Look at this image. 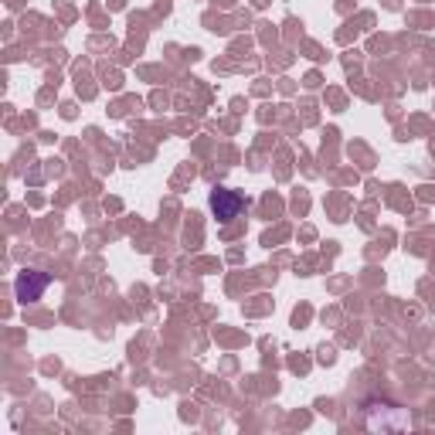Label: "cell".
I'll list each match as a JSON object with an SVG mask.
<instances>
[{"label": "cell", "instance_id": "obj_1", "mask_svg": "<svg viewBox=\"0 0 435 435\" xmlns=\"http://www.w3.org/2000/svg\"><path fill=\"white\" fill-rule=\"evenodd\" d=\"M48 276L45 272H21L17 276V283H14V289H17V300L21 303H34V300H41V293L48 289Z\"/></svg>", "mask_w": 435, "mask_h": 435}, {"label": "cell", "instance_id": "obj_2", "mask_svg": "<svg viewBox=\"0 0 435 435\" xmlns=\"http://www.w3.org/2000/svg\"><path fill=\"white\" fill-rule=\"evenodd\" d=\"M211 208H215V215L221 218V221H232V218H238V211L245 208V198L235 194V191H215V194H211Z\"/></svg>", "mask_w": 435, "mask_h": 435}]
</instances>
